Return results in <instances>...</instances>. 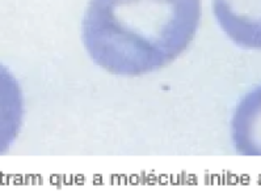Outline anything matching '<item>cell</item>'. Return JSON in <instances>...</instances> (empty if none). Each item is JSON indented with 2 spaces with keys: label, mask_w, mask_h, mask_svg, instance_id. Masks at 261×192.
<instances>
[{
  "label": "cell",
  "mask_w": 261,
  "mask_h": 192,
  "mask_svg": "<svg viewBox=\"0 0 261 192\" xmlns=\"http://www.w3.org/2000/svg\"><path fill=\"white\" fill-rule=\"evenodd\" d=\"M201 12V0H91L83 42L98 67L118 76H142L189 47Z\"/></svg>",
  "instance_id": "cell-1"
},
{
  "label": "cell",
  "mask_w": 261,
  "mask_h": 192,
  "mask_svg": "<svg viewBox=\"0 0 261 192\" xmlns=\"http://www.w3.org/2000/svg\"><path fill=\"white\" fill-rule=\"evenodd\" d=\"M213 11L235 45L261 50V0H213Z\"/></svg>",
  "instance_id": "cell-2"
},
{
  "label": "cell",
  "mask_w": 261,
  "mask_h": 192,
  "mask_svg": "<svg viewBox=\"0 0 261 192\" xmlns=\"http://www.w3.org/2000/svg\"><path fill=\"white\" fill-rule=\"evenodd\" d=\"M231 139L240 155H261V85L238 104L231 120Z\"/></svg>",
  "instance_id": "cell-3"
},
{
  "label": "cell",
  "mask_w": 261,
  "mask_h": 192,
  "mask_svg": "<svg viewBox=\"0 0 261 192\" xmlns=\"http://www.w3.org/2000/svg\"><path fill=\"white\" fill-rule=\"evenodd\" d=\"M24 120V95L6 66L0 63V154L8 152L21 130Z\"/></svg>",
  "instance_id": "cell-4"
}]
</instances>
